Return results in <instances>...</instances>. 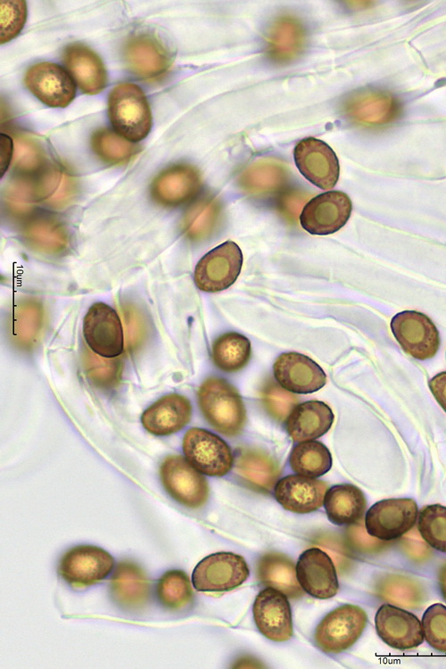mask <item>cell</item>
Returning <instances> with one entry per match:
<instances>
[{
	"label": "cell",
	"instance_id": "29",
	"mask_svg": "<svg viewBox=\"0 0 446 669\" xmlns=\"http://www.w3.org/2000/svg\"><path fill=\"white\" fill-rule=\"evenodd\" d=\"M235 470L250 487L260 492H269L280 475L277 462L267 452L254 448L241 450Z\"/></svg>",
	"mask_w": 446,
	"mask_h": 669
},
{
	"label": "cell",
	"instance_id": "22",
	"mask_svg": "<svg viewBox=\"0 0 446 669\" xmlns=\"http://www.w3.org/2000/svg\"><path fill=\"white\" fill-rule=\"evenodd\" d=\"M123 56L128 69L143 79H155L169 70L171 61L163 45L154 37L140 34L130 37Z\"/></svg>",
	"mask_w": 446,
	"mask_h": 669
},
{
	"label": "cell",
	"instance_id": "41",
	"mask_svg": "<svg viewBox=\"0 0 446 669\" xmlns=\"http://www.w3.org/2000/svg\"><path fill=\"white\" fill-rule=\"evenodd\" d=\"M82 362L87 379L95 387L110 390L120 383L122 370L120 359L102 357L86 348Z\"/></svg>",
	"mask_w": 446,
	"mask_h": 669
},
{
	"label": "cell",
	"instance_id": "28",
	"mask_svg": "<svg viewBox=\"0 0 446 669\" xmlns=\"http://www.w3.org/2000/svg\"><path fill=\"white\" fill-rule=\"evenodd\" d=\"M25 242L34 250L46 254H58L69 245V235L64 225L45 213L29 217L21 227Z\"/></svg>",
	"mask_w": 446,
	"mask_h": 669
},
{
	"label": "cell",
	"instance_id": "4",
	"mask_svg": "<svg viewBox=\"0 0 446 669\" xmlns=\"http://www.w3.org/2000/svg\"><path fill=\"white\" fill-rule=\"evenodd\" d=\"M245 559L232 552H217L202 558L192 573L194 589L202 592H225L242 585L249 577Z\"/></svg>",
	"mask_w": 446,
	"mask_h": 669
},
{
	"label": "cell",
	"instance_id": "11",
	"mask_svg": "<svg viewBox=\"0 0 446 669\" xmlns=\"http://www.w3.org/2000/svg\"><path fill=\"white\" fill-rule=\"evenodd\" d=\"M84 339L91 351L105 358H117L124 351V335L116 310L103 302L93 304L83 320Z\"/></svg>",
	"mask_w": 446,
	"mask_h": 669
},
{
	"label": "cell",
	"instance_id": "34",
	"mask_svg": "<svg viewBox=\"0 0 446 669\" xmlns=\"http://www.w3.org/2000/svg\"><path fill=\"white\" fill-rule=\"evenodd\" d=\"M286 178L287 171L281 162L261 159L244 171L240 178V185L250 194H267L280 189Z\"/></svg>",
	"mask_w": 446,
	"mask_h": 669
},
{
	"label": "cell",
	"instance_id": "39",
	"mask_svg": "<svg viewBox=\"0 0 446 669\" xmlns=\"http://www.w3.org/2000/svg\"><path fill=\"white\" fill-rule=\"evenodd\" d=\"M50 165L44 150L37 142L26 136H15L12 166L17 177L35 178L42 174Z\"/></svg>",
	"mask_w": 446,
	"mask_h": 669
},
{
	"label": "cell",
	"instance_id": "45",
	"mask_svg": "<svg viewBox=\"0 0 446 669\" xmlns=\"http://www.w3.org/2000/svg\"><path fill=\"white\" fill-rule=\"evenodd\" d=\"M0 10V40L4 44L17 37L22 29L27 18L26 2L1 1Z\"/></svg>",
	"mask_w": 446,
	"mask_h": 669
},
{
	"label": "cell",
	"instance_id": "46",
	"mask_svg": "<svg viewBox=\"0 0 446 669\" xmlns=\"http://www.w3.org/2000/svg\"><path fill=\"white\" fill-rule=\"evenodd\" d=\"M347 541L352 549L359 552H370L383 548L384 543L371 535L364 528L361 521L351 524L347 530Z\"/></svg>",
	"mask_w": 446,
	"mask_h": 669
},
{
	"label": "cell",
	"instance_id": "21",
	"mask_svg": "<svg viewBox=\"0 0 446 669\" xmlns=\"http://www.w3.org/2000/svg\"><path fill=\"white\" fill-rule=\"evenodd\" d=\"M110 595L120 608L129 612L144 609L151 599V582L145 571L135 562L118 563L110 580Z\"/></svg>",
	"mask_w": 446,
	"mask_h": 669
},
{
	"label": "cell",
	"instance_id": "33",
	"mask_svg": "<svg viewBox=\"0 0 446 669\" xmlns=\"http://www.w3.org/2000/svg\"><path fill=\"white\" fill-rule=\"evenodd\" d=\"M252 356L249 339L236 332H227L218 336L211 345V358L215 366L228 373L243 369Z\"/></svg>",
	"mask_w": 446,
	"mask_h": 669
},
{
	"label": "cell",
	"instance_id": "48",
	"mask_svg": "<svg viewBox=\"0 0 446 669\" xmlns=\"http://www.w3.org/2000/svg\"><path fill=\"white\" fill-rule=\"evenodd\" d=\"M429 387L438 403L446 411V371L435 375L429 381Z\"/></svg>",
	"mask_w": 446,
	"mask_h": 669
},
{
	"label": "cell",
	"instance_id": "42",
	"mask_svg": "<svg viewBox=\"0 0 446 669\" xmlns=\"http://www.w3.org/2000/svg\"><path fill=\"white\" fill-rule=\"evenodd\" d=\"M417 529L428 545L446 552V507L433 504L423 508L418 514Z\"/></svg>",
	"mask_w": 446,
	"mask_h": 669
},
{
	"label": "cell",
	"instance_id": "32",
	"mask_svg": "<svg viewBox=\"0 0 446 669\" xmlns=\"http://www.w3.org/2000/svg\"><path fill=\"white\" fill-rule=\"evenodd\" d=\"M45 312L40 301L23 299L13 307L11 337L21 350H30L37 343L44 326Z\"/></svg>",
	"mask_w": 446,
	"mask_h": 669
},
{
	"label": "cell",
	"instance_id": "13",
	"mask_svg": "<svg viewBox=\"0 0 446 669\" xmlns=\"http://www.w3.org/2000/svg\"><path fill=\"white\" fill-rule=\"evenodd\" d=\"M293 158L301 174L316 186L329 190L336 185L339 161L326 142L314 137L304 138L294 147Z\"/></svg>",
	"mask_w": 446,
	"mask_h": 669
},
{
	"label": "cell",
	"instance_id": "24",
	"mask_svg": "<svg viewBox=\"0 0 446 669\" xmlns=\"http://www.w3.org/2000/svg\"><path fill=\"white\" fill-rule=\"evenodd\" d=\"M190 401L178 393L164 395L141 417L144 428L152 434L163 436L180 431L191 419Z\"/></svg>",
	"mask_w": 446,
	"mask_h": 669
},
{
	"label": "cell",
	"instance_id": "1",
	"mask_svg": "<svg viewBox=\"0 0 446 669\" xmlns=\"http://www.w3.org/2000/svg\"><path fill=\"white\" fill-rule=\"evenodd\" d=\"M200 409L209 424L227 436L241 434L246 423V409L235 386L227 380L211 376L197 392Z\"/></svg>",
	"mask_w": 446,
	"mask_h": 669
},
{
	"label": "cell",
	"instance_id": "20",
	"mask_svg": "<svg viewBox=\"0 0 446 669\" xmlns=\"http://www.w3.org/2000/svg\"><path fill=\"white\" fill-rule=\"evenodd\" d=\"M346 116L365 127H380L396 120L401 112L399 102L390 93L364 89L351 94L344 102Z\"/></svg>",
	"mask_w": 446,
	"mask_h": 669
},
{
	"label": "cell",
	"instance_id": "26",
	"mask_svg": "<svg viewBox=\"0 0 446 669\" xmlns=\"http://www.w3.org/2000/svg\"><path fill=\"white\" fill-rule=\"evenodd\" d=\"M305 42L302 23L293 16L283 15L277 18L268 30L267 54L275 62H289L301 54Z\"/></svg>",
	"mask_w": 446,
	"mask_h": 669
},
{
	"label": "cell",
	"instance_id": "10",
	"mask_svg": "<svg viewBox=\"0 0 446 669\" xmlns=\"http://www.w3.org/2000/svg\"><path fill=\"white\" fill-rule=\"evenodd\" d=\"M391 329L403 351L417 359H431L438 351L439 332L424 313L416 310L399 312L391 320Z\"/></svg>",
	"mask_w": 446,
	"mask_h": 669
},
{
	"label": "cell",
	"instance_id": "40",
	"mask_svg": "<svg viewBox=\"0 0 446 669\" xmlns=\"http://www.w3.org/2000/svg\"><path fill=\"white\" fill-rule=\"evenodd\" d=\"M91 147L96 156L109 164H122L138 152V146L108 128H100L91 136Z\"/></svg>",
	"mask_w": 446,
	"mask_h": 669
},
{
	"label": "cell",
	"instance_id": "5",
	"mask_svg": "<svg viewBox=\"0 0 446 669\" xmlns=\"http://www.w3.org/2000/svg\"><path fill=\"white\" fill-rule=\"evenodd\" d=\"M182 448L186 460L203 475L220 477L233 467L230 447L217 434L205 429L193 427L187 430Z\"/></svg>",
	"mask_w": 446,
	"mask_h": 669
},
{
	"label": "cell",
	"instance_id": "7",
	"mask_svg": "<svg viewBox=\"0 0 446 669\" xmlns=\"http://www.w3.org/2000/svg\"><path fill=\"white\" fill-rule=\"evenodd\" d=\"M160 477L166 491L186 508H199L209 498L206 478L182 456L165 458L160 467Z\"/></svg>",
	"mask_w": 446,
	"mask_h": 669
},
{
	"label": "cell",
	"instance_id": "12",
	"mask_svg": "<svg viewBox=\"0 0 446 669\" xmlns=\"http://www.w3.org/2000/svg\"><path fill=\"white\" fill-rule=\"evenodd\" d=\"M352 204L341 191H328L310 199L300 214V223L311 235H326L340 230L350 219Z\"/></svg>",
	"mask_w": 446,
	"mask_h": 669
},
{
	"label": "cell",
	"instance_id": "9",
	"mask_svg": "<svg viewBox=\"0 0 446 669\" xmlns=\"http://www.w3.org/2000/svg\"><path fill=\"white\" fill-rule=\"evenodd\" d=\"M417 513V505L412 499L383 500L366 513L365 527L369 535L378 540L392 541L414 527Z\"/></svg>",
	"mask_w": 446,
	"mask_h": 669
},
{
	"label": "cell",
	"instance_id": "25",
	"mask_svg": "<svg viewBox=\"0 0 446 669\" xmlns=\"http://www.w3.org/2000/svg\"><path fill=\"white\" fill-rule=\"evenodd\" d=\"M62 59L83 93L96 95L104 89L107 72L103 61L92 49L80 43H72L63 50Z\"/></svg>",
	"mask_w": 446,
	"mask_h": 669
},
{
	"label": "cell",
	"instance_id": "6",
	"mask_svg": "<svg viewBox=\"0 0 446 669\" xmlns=\"http://www.w3.org/2000/svg\"><path fill=\"white\" fill-rule=\"evenodd\" d=\"M243 265V253L235 242L228 240L203 255L196 264L194 279L198 289L217 293L231 286Z\"/></svg>",
	"mask_w": 446,
	"mask_h": 669
},
{
	"label": "cell",
	"instance_id": "27",
	"mask_svg": "<svg viewBox=\"0 0 446 669\" xmlns=\"http://www.w3.org/2000/svg\"><path fill=\"white\" fill-rule=\"evenodd\" d=\"M334 413L323 401H310L298 404L286 419V431L298 442L311 441L325 434L332 426Z\"/></svg>",
	"mask_w": 446,
	"mask_h": 669
},
{
	"label": "cell",
	"instance_id": "49",
	"mask_svg": "<svg viewBox=\"0 0 446 669\" xmlns=\"http://www.w3.org/2000/svg\"><path fill=\"white\" fill-rule=\"evenodd\" d=\"M13 142L12 138L6 135H1V174L5 172L7 169L12 154Z\"/></svg>",
	"mask_w": 446,
	"mask_h": 669
},
{
	"label": "cell",
	"instance_id": "17",
	"mask_svg": "<svg viewBox=\"0 0 446 669\" xmlns=\"http://www.w3.org/2000/svg\"><path fill=\"white\" fill-rule=\"evenodd\" d=\"M296 575L303 591L313 598L327 599L338 592L334 565L328 554L318 548H310L300 555Z\"/></svg>",
	"mask_w": 446,
	"mask_h": 669
},
{
	"label": "cell",
	"instance_id": "38",
	"mask_svg": "<svg viewBox=\"0 0 446 669\" xmlns=\"http://www.w3.org/2000/svg\"><path fill=\"white\" fill-rule=\"evenodd\" d=\"M159 603L169 610L186 607L193 600L194 593L188 575L182 570L165 572L156 585Z\"/></svg>",
	"mask_w": 446,
	"mask_h": 669
},
{
	"label": "cell",
	"instance_id": "3",
	"mask_svg": "<svg viewBox=\"0 0 446 669\" xmlns=\"http://www.w3.org/2000/svg\"><path fill=\"white\" fill-rule=\"evenodd\" d=\"M368 616L359 607L346 604L329 612L315 630V642L326 653L350 648L362 634Z\"/></svg>",
	"mask_w": 446,
	"mask_h": 669
},
{
	"label": "cell",
	"instance_id": "44",
	"mask_svg": "<svg viewBox=\"0 0 446 669\" xmlns=\"http://www.w3.org/2000/svg\"><path fill=\"white\" fill-rule=\"evenodd\" d=\"M424 637L434 649L446 653V606L436 603L422 617Z\"/></svg>",
	"mask_w": 446,
	"mask_h": 669
},
{
	"label": "cell",
	"instance_id": "37",
	"mask_svg": "<svg viewBox=\"0 0 446 669\" xmlns=\"http://www.w3.org/2000/svg\"><path fill=\"white\" fill-rule=\"evenodd\" d=\"M220 216L219 201L212 196H205L196 201L186 212L183 229L192 240L208 237L214 230Z\"/></svg>",
	"mask_w": 446,
	"mask_h": 669
},
{
	"label": "cell",
	"instance_id": "19",
	"mask_svg": "<svg viewBox=\"0 0 446 669\" xmlns=\"http://www.w3.org/2000/svg\"><path fill=\"white\" fill-rule=\"evenodd\" d=\"M273 373L282 387L295 393L317 392L326 383V376L321 367L310 357L298 352L279 355L273 365Z\"/></svg>",
	"mask_w": 446,
	"mask_h": 669
},
{
	"label": "cell",
	"instance_id": "16",
	"mask_svg": "<svg viewBox=\"0 0 446 669\" xmlns=\"http://www.w3.org/2000/svg\"><path fill=\"white\" fill-rule=\"evenodd\" d=\"M202 186L199 170L186 163L174 164L160 172L151 185V195L161 205L177 207L192 200Z\"/></svg>",
	"mask_w": 446,
	"mask_h": 669
},
{
	"label": "cell",
	"instance_id": "2",
	"mask_svg": "<svg viewBox=\"0 0 446 669\" xmlns=\"http://www.w3.org/2000/svg\"><path fill=\"white\" fill-rule=\"evenodd\" d=\"M108 114L116 132L132 142H138L152 128L151 109L143 90L132 83L113 87L108 98Z\"/></svg>",
	"mask_w": 446,
	"mask_h": 669
},
{
	"label": "cell",
	"instance_id": "18",
	"mask_svg": "<svg viewBox=\"0 0 446 669\" xmlns=\"http://www.w3.org/2000/svg\"><path fill=\"white\" fill-rule=\"evenodd\" d=\"M375 624L378 636L393 648L411 649L424 641L420 620L414 614L391 604L378 608Z\"/></svg>",
	"mask_w": 446,
	"mask_h": 669
},
{
	"label": "cell",
	"instance_id": "35",
	"mask_svg": "<svg viewBox=\"0 0 446 669\" xmlns=\"http://www.w3.org/2000/svg\"><path fill=\"white\" fill-rule=\"evenodd\" d=\"M376 593L390 604L405 608H417L425 600L423 586L416 580L401 575L387 574L376 583Z\"/></svg>",
	"mask_w": 446,
	"mask_h": 669
},
{
	"label": "cell",
	"instance_id": "43",
	"mask_svg": "<svg viewBox=\"0 0 446 669\" xmlns=\"http://www.w3.org/2000/svg\"><path fill=\"white\" fill-rule=\"evenodd\" d=\"M260 401L267 413L279 422L286 420L298 403V398L292 392L271 378L262 384Z\"/></svg>",
	"mask_w": 446,
	"mask_h": 669
},
{
	"label": "cell",
	"instance_id": "14",
	"mask_svg": "<svg viewBox=\"0 0 446 669\" xmlns=\"http://www.w3.org/2000/svg\"><path fill=\"white\" fill-rule=\"evenodd\" d=\"M25 84L43 103L53 108H65L75 98L76 86L70 74L60 65L39 62L26 72Z\"/></svg>",
	"mask_w": 446,
	"mask_h": 669
},
{
	"label": "cell",
	"instance_id": "31",
	"mask_svg": "<svg viewBox=\"0 0 446 669\" xmlns=\"http://www.w3.org/2000/svg\"><path fill=\"white\" fill-rule=\"evenodd\" d=\"M256 572L259 581L266 587L277 589L291 599L303 595L293 561L282 553L268 552L261 556Z\"/></svg>",
	"mask_w": 446,
	"mask_h": 669
},
{
	"label": "cell",
	"instance_id": "47",
	"mask_svg": "<svg viewBox=\"0 0 446 669\" xmlns=\"http://www.w3.org/2000/svg\"><path fill=\"white\" fill-rule=\"evenodd\" d=\"M410 534V536H407L404 539L405 550L412 558L417 560L425 558L428 553L425 543L421 541L418 535H415V533H411Z\"/></svg>",
	"mask_w": 446,
	"mask_h": 669
},
{
	"label": "cell",
	"instance_id": "8",
	"mask_svg": "<svg viewBox=\"0 0 446 669\" xmlns=\"http://www.w3.org/2000/svg\"><path fill=\"white\" fill-rule=\"evenodd\" d=\"M114 559L105 549L93 545H78L62 557L58 572L75 587H86L105 579L112 571Z\"/></svg>",
	"mask_w": 446,
	"mask_h": 669
},
{
	"label": "cell",
	"instance_id": "50",
	"mask_svg": "<svg viewBox=\"0 0 446 669\" xmlns=\"http://www.w3.org/2000/svg\"><path fill=\"white\" fill-rule=\"evenodd\" d=\"M438 582L441 593L443 599L446 600V562L440 568L438 574Z\"/></svg>",
	"mask_w": 446,
	"mask_h": 669
},
{
	"label": "cell",
	"instance_id": "23",
	"mask_svg": "<svg viewBox=\"0 0 446 669\" xmlns=\"http://www.w3.org/2000/svg\"><path fill=\"white\" fill-rule=\"evenodd\" d=\"M327 489L328 485L324 481L290 475L277 482L274 496L285 509L307 514L321 508Z\"/></svg>",
	"mask_w": 446,
	"mask_h": 669
},
{
	"label": "cell",
	"instance_id": "36",
	"mask_svg": "<svg viewBox=\"0 0 446 669\" xmlns=\"http://www.w3.org/2000/svg\"><path fill=\"white\" fill-rule=\"evenodd\" d=\"M289 462L298 475L316 478L327 473L332 467L329 450L317 441L301 442L291 451Z\"/></svg>",
	"mask_w": 446,
	"mask_h": 669
},
{
	"label": "cell",
	"instance_id": "15",
	"mask_svg": "<svg viewBox=\"0 0 446 669\" xmlns=\"http://www.w3.org/2000/svg\"><path fill=\"white\" fill-rule=\"evenodd\" d=\"M253 618L260 632L270 640L286 641L293 636L291 607L282 591L267 587L256 597Z\"/></svg>",
	"mask_w": 446,
	"mask_h": 669
},
{
	"label": "cell",
	"instance_id": "30",
	"mask_svg": "<svg viewBox=\"0 0 446 669\" xmlns=\"http://www.w3.org/2000/svg\"><path fill=\"white\" fill-rule=\"evenodd\" d=\"M324 507L333 524L351 525L361 521L367 500L357 486L350 483L336 484L326 491Z\"/></svg>",
	"mask_w": 446,
	"mask_h": 669
}]
</instances>
